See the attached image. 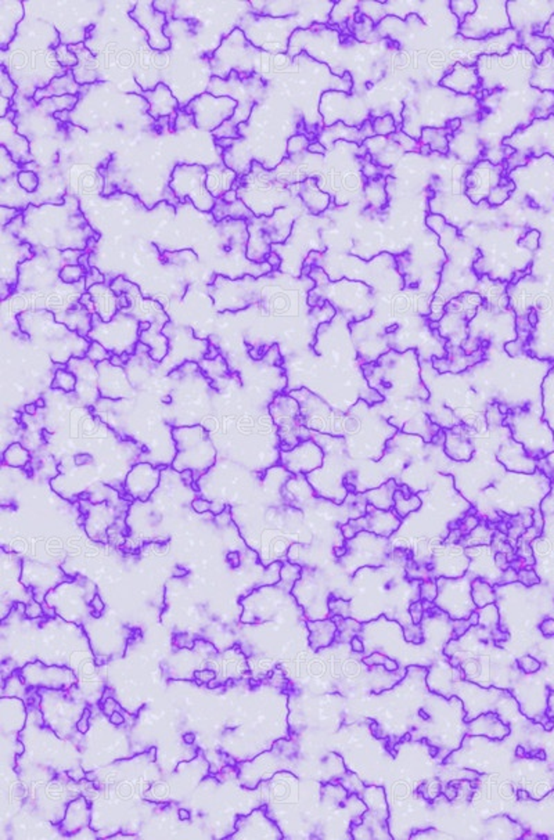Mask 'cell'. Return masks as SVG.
Segmentation results:
<instances>
[{
    "label": "cell",
    "mask_w": 554,
    "mask_h": 840,
    "mask_svg": "<svg viewBox=\"0 0 554 840\" xmlns=\"http://www.w3.org/2000/svg\"><path fill=\"white\" fill-rule=\"evenodd\" d=\"M20 330L50 359L64 366L73 357H86L90 341L71 331L56 319V313L44 309H31L17 314Z\"/></svg>",
    "instance_id": "obj_1"
},
{
    "label": "cell",
    "mask_w": 554,
    "mask_h": 840,
    "mask_svg": "<svg viewBox=\"0 0 554 840\" xmlns=\"http://www.w3.org/2000/svg\"><path fill=\"white\" fill-rule=\"evenodd\" d=\"M176 455L172 459V468L182 474L190 471L195 482L198 481L216 461V449L208 431L202 425L176 426L172 429Z\"/></svg>",
    "instance_id": "obj_2"
},
{
    "label": "cell",
    "mask_w": 554,
    "mask_h": 840,
    "mask_svg": "<svg viewBox=\"0 0 554 840\" xmlns=\"http://www.w3.org/2000/svg\"><path fill=\"white\" fill-rule=\"evenodd\" d=\"M259 56V49L254 47L244 32L235 27L229 35L222 39L218 49L208 56L209 70L212 77L221 79H229L232 73H236L241 79H248L255 75Z\"/></svg>",
    "instance_id": "obj_3"
},
{
    "label": "cell",
    "mask_w": 554,
    "mask_h": 840,
    "mask_svg": "<svg viewBox=\"0 0 554 840\" xmlns=\"http://www.w3.org/2000/svg\"><path fill=\"white\" fill-rule=\"evenodd\" d=\"M139 324L140 321L125 310H119L107 323L99 314H93V327L87 340L100 342L111 354L132 356L140 340Z\"/></svg>",
    "instance_id": "obj_4"
},
{
    "label": "cell",
    "mask_w": 554,
    "mask_h": 840,
    "mask_svg": "<svg viewBox=\"0 0 554 840\" xmlns=\"http://www.w3.org/2000/svg\"><path fill=\"white\" fill-rule=\"evenodd\" d=\"M208 169L201 165H178L173 168L169 189L180 201H190L198 211L212 212L216 198L208 190Z\"/></svg>",
    "instance_id": "obj_5"
},
{
    "label": "cell",
    "mask_w": 554,
    "mask_h": 840,
    "mask_svg": "<svg viewBox=\"0 0 554 840\" xmlns=\"http://www.w3.org/2000/svg\"><path fill=\"white\" fill-rule=\"evenodd\" d=\"M269 413L277 425L280 450H291L311 436V431L301 420V406L291 395H278L269 406Z\"/></svg>",
    "instance_id": "obj_6"
},
{
    "label": "cell",
    "mask_w": 554,
    "mask_h": 840,
    "mask_svg": "<svg viewBox=\"0 0 554 840\" xmlns=\"http://www.w3.org/2000/svg\"><path fill=\"white\" fill-rule=\"evenodd\" d=\"M238 103L232 97H216L205 92L186 104L182 110L195 116V125L198 129L214 133L225 122L233 118Z\"/></svg>",
    "instance_id": "obj_7"
},
{
    "label": "cell",
    "mask_w": 554,
    "mask_h": 840,
    "mask_svg": "<svg viewBox=\"0 0 554 840\" xmlns=\"http://www.w3.org/2000/svg\"><path fill=\"white\" fill-rule=\"evenodd\" d=\"M129 17L135 20L147 34V43L157 51H166L171 47V39L165 34L169 17L154 7V1L133 3Z\"/></svg>",
    "instance_id": "obj_8"
},
{
    "label": "cell",
    "mask_w": 554,
    "mask_h": 840,
    "mask_svg": "<svg viewBox=\"0 0 554 840\" xmlns=\"http://www.w3.org/2000/svg\"><path fill=\"white\" fill-rule=\"evenodd\" d=\"M324 461L321 446L312 438L302 440L291 450H280V464L291 475H308Z\"/></svg>",
    "instance_id": "obj_9"
},
{
    "label": "cell",
    "mask_w": 554,
    "mask_h": 840,
    "mask_svg": "<svg viewBox=\"0 0 554 840\" xmlns=\"http://www.w3.org/2000/svg\"><path fill=\"white\" fill-rule=\"evenodd\" d=\"M164 467H154L150 462L136 464L125 478L123 490L126 496L139 501H147L161 482V469Z\"/></svg>",
    "instance_id": "obj_10"
},
{
    "label": "cell",
    "mask_w": 554,
    "mask_h": 840,
    "mask_svg": "<svg viewBox=\"0 0 554 840\" xmlns=\"http://www.w3.org/2000/svg\"><path fill=\"white\" fill-rule=\"evenodd\" d=\"M67 369L73 371L77 377L75 393L78 395V397L85 404L94 406L101 397L99 388L97 364L93 363L89 357H73L67 363Z\"/></svg>",
    "instance_id": "obj_11"
},
{
    "label": "cell",
    "mask_w": 554,
    "mask_h": 840,
    "mask_svg": "<svg viewBox=\"0 0 554 840\" xmlns=\"http://www.w3.org/2000/svg\"><path fill=\"white\" fill-rule=\"evenodd\" d=\"M97 370L101 399L119 400L129 399L133 395V386L122 367L114 366L110 360H106L97 364Z\"/></svg>",
    "instance_id": "obj_12"
},
{
    "label": "cell",
    "mask_w": 554,
    "mask_h": 840,
    "mask_svg": "<svg viewBox=\"0 0 554 840\" xmlns=\"http://www.w3.org/2000/svg\"><path fill=\"white\" fill-rule=\"evenodd\" d=\"M17 116V111L11 109V111L1 118V139L0 144L10 154L11 159L18 165H28L34 161V155L31 154L30 143L25 136L17 132V126L13 123V118Z\"/></svg>",
    "instance_id": "obj_13"
},
{
    "label": "cell",
    "mask_w": 554,
    "mask_h": 840,
    "mask_svg": "<svg viewBox=\"0 0 554 840\" xmlns=\"http://www.w3.org/2000/svg\"><path fill=\"white\" fill-rule=\"evenodd\" d=\"M140 96H143L150 106L149 115L156 121H159L161 118H169V125L175 132V122L180 106L179 101L173 97L171 89L165 83L159 82L153 90H144L140 93Z\"/></svg>",
    "instance_id": "obj_14"
},
{
    "label": "cell",
    "mask_w": 554,
    "mask_h": 840,
    "mask_svg": "<svg viewBox=\"0 0 554 840\" xmlns=\"http://www.w3.org/2000/svg\"><path fill=\"white\" fill-rule=\"evenodd\" d=\"M24 3L0 1V50L6 51L17 34V27L24 18Z\"/></svg>",
    "instance_id": "obj_15"
},
{
    "label": "cell",
    "mask_w": 554,
    "mask_h": 840,
    "mask_svg": "<svg viewBox=\"0 0 554 840\" xmlns=\"http://www.w3.org/2000/svg\"><path fill=\"white\" fill-rule=\"evenodd\" d=\"M82 86H80L74 78L73 70L67 71L60 78H53V80L47 86L38 87L32 96L35 103H40L44 99L50 97H61V96H78Z\"/></svg>",
    "instance_id": "obj_16"
},
{
    "label": "cell",
    "mask_w": 554,
    "mask_h": 840,
    "mask_svg": "<svg viewBox=\"0 0 554 840\" xmlns=\"http://www.w3.org/2000/svg\"><path fill=\"white\" fill-rule=\"evenodd\" d=\"M56 319L83 338L89 337L93 327V314L80 302L61 313H56Z\"/></svg>",
    "instance_id": "obj_17"
},
{
    "label": "cell",
    "mask_w": 554,
    "mask_h": 840,
    "mask_svg": "<svg viewBox=\"0 0 554 840\" xmlns=\"http://www.w3.org/2000/svg\"><path fill=\"white\" fill-rule=\"evenodd\" d=\"M99 294H96L93 290H87V292L92 295L96 306V314H99L100 319L107 323L111 321L119 311L118 295L111 290V287H103V284H99Z\"/></svg>",
    "instance_id": "obj_18"
},
{
    "label": "cell",
    "mask_w": 554,
    "mask_h": 840,
    "mask_svg": "<svg viewBox=\"0 0 554 840\" xmlns=\"http://www.w3.org/2000/svg\"><path fill=\"white\" fill-rule=\"evenodd\" d=\"M80 97L78 96H61V97H50V99H44L40 103H37V107L40 109L42 111H44V114H56V113H63V111H74L75 107L78 106Z\"/></svg>",
    "instance_id": "obj_19"
},
{
    "label": "cell",
    "mask_w": 554,
    "mask_h": 840,
    "mask_svg": "<svg viewBox=\"0 0 554 840\" xmlns=\"http://www.w3.org/2000/svg\"><path fill=\"white\" fill-rule=\"evenodd\" d=\"M32 461L30 450L23 443H11L3 452V465L11 468H25Z\"/></svg>",
    "instance_id": "obj_20"
},
{
    "label": "cell",
    "mask_w": 554,
    "mask_h": 840,
    "mask_svg": "<svg viewBox=\"0 0 554 840\" xmlns=\"http://www.w3.org/2000/svg\"><path fill=\"white\" fill-rule=\"evenodd\" d=\"M51 388L60 389V390H63L66 393L75 392V389H77V377L67 367H61V369H59L56 371L54 380L51 382Z\"/></svg>",
    "instance_id": "obj_21"
},
{
    "label": "cell",
    "mask_w": 554,
    "mask_h": 840,
    "mask_svg": "<svg viewBox=\"0 0 554 840\" xmlns=\"http://www.w3.org/2000/svg\"><path fill=\"white\" fill-rule=\"evenodd\" d=\"M16 180L24 192L32 194L39 189V176L31 169H21V172L16 176Z\"/></svg>",
    "instance_id": "obj_22"
},
{
    "label": "cell",
    "mask_w": 554,
    "mask_h": 840,
    "mask_svg": "<svg viewBox=\"0 0 554 840\" xmlns=\"http://www.w3.org/2000/svg\"><path fill=\"white\" fill-rule=\"evenodd\" d=\"M54 56H56V61L64 68V70H74L78 66V57L74 51L70 50L68 44L61 43L59 47L54 49Z\"/></svg>",
    "instance_id": "obj_23"
},
{
    "label": "cell",
    "mask_w": 554,
    "mask_h": 840,
    "mask_svg": "<svg viewBox=\"0 0 554 840\" xmlns=\"http://www.w3.org/2000/svg\"><path fill=\"white\" fill-rule=\"evenodd\" d=\"M59 273H60L59 277H60V280L63 283H66V284H75V283H78L80 280L86 277L87 270L83 268L82 265H80V264H75V265H64L63 268H60Z\"/></svg>",
    "instance_id": "obj_24"
},
{
    "label": "cell",
    "mask_w": 554,
    "mask_h": 840,
    "mask_svg": "<svg viewBox=\"0 0 554 840\" xmlns=\"http://www.w3.org/2000/svg\"><path fill=\"white\" fill-rule=\"evenodd\" d=\"M17 93V85L13 82V79L8 75L6 66H1L0 68V96L1 100H13V97Z\"/></svg>",
    "instance_id": "obj_25"
},
{
    "label": "cell",
    "mask_w": 554,
    "mask_h": 840,
    "mask_svg": "<svg viewBox=\"0 0 554 840\" xmlns=\"http://www.w3.org/2000/svg\"><path fill=\"white\" fill-rule=\"evenodd\" d=\"M86 357H89L93 363L99 364L101 362L110 360L111 359V353L103 345L100 344V342L90 341L87 353H86Z\"/></svg>",
    "instance_id": "obj_26"
},
{
    "label": "cell",
    "mask_w": 554,
    "mask_h": 840,
    "mask_svg": "<svg viewBox=\"0 0 554 840\" xmlns=\"http://www.w3.org/2000/svg\"><path fill=\"white\" fill-rule=\"evenodd\" d=\"M190 125H195V116L187 114L185 110H179L178 116H176V122H175V132L183 130V129L189 128Z\"/></svg>",
    "instance_id": "obj_27"
},
{
    "label": "cell",
    "mask_w": 554,
    "mask_h": 840,
    "mask_svg": "<svg viewBox=\"0 0 554 840\" xmlns=\"http://www.w3.org/2000/svg\"><path fill=\"white\" fill-rule=\"evenodd\" d=\"M85 278H86V284H85V287H86L87 290H89V288H92L93 285L103 284V283H104V280H106V278H104V276H103V274H101V273H100L97 268H94V266H92V268H90V270L87 271V274H86V277H85Z\"/></svg>",
    "instance_id": "obj_28"
},
{
    "label": "cell",
    "mask_w": 554,
    "mask_h": 840,
    "mask_svg": "<svg viewBox=\"0 0 554 840\" xmlns=\"http://www.w3.org/2000/svg\"><path fill=\"white\" fill-rule=\"evenodd\" d=\"M192 508H193L196 512L204 514V512H207V511H211V509H212V502H211L209 500H207V498H199V497H198V498H195V500L192 501Z\"/></svg>",
    "instance_id": "obj_29"
},
{
    "label": "cell",
    "mask_w": 554,
    "mask_h": 840,
    "mask_svg": "<svg viewBox=\"0 0 554 840\" xmlns=\"http://www.w3.org/2000/svg\"><path fill=\"white\" fill-rule=\"evenodd\" d=\"M89 716H90V712L86 709V710H85V713H83V716H82V719H80V723L77 724L78 731H80L82 734H85V732L89 729V723H87V719H89Z\"/></svg>",
    "instance_id": "obj_30"
},
{
    "label": "cell",
    "mask_w": 554,
    "mask_h": 840,
    "mask_svg": "<svg viewBox=\"0 0 554 840\" xmlns=\"http://www.w3.org/2000/svg\"><path fill=\"white\" fill-rule=\"evenodd\" d=\"M280 262H281V261H280V257L276 255V254H273V252H272V254L268 257V259H266V264H269V266H271L272 268H278V266H280Z\"/></svg>",
    "instance_id": "obj_31"
},
{
    "label": "cell",
    "mask_w": 554,
    "mask_h": 840,
    "mask_svg": "<svg viewBox=\"0 0 554 840\" xmlns=\"http://www.w3.org/2000/svg\"><path fill=\"white\" fill-rule=\"evenodd\" d=\"M38 410H39V409H38L37 403H30V404H25V406H24V413H25L27 416H37Z\"/></svg>",
    "instance_id": "obj_32"
},
{
    "label": "cell",
    "mask_w": 554,
    "mask_h": 840,
    "mask_svg": "<svg viewBox=\"0 0 554 840\" xmlns=\"http://www.w3.org/2000/svg\"><path fill=\"white\" fill-rule=\"evenodd\" d=\"M92 459H92V456H89V455H77V456H75V459H74V461H75V464H77V465L83 467V465H86L87 462H90Z\"/></svg>",
    "instance_id": "obj_33"
},
{
    "label": "cell",
    "mask_w": 554,
    "mask_h": 840,
    "mask_svg": "<svg viewBox=\"0 0 554 840\" xmlns=\"http://www.w3.org/2000/svg\"><path fill=\"white\" fill-rule=\"evenodd\" d=\"M90 605L93 607V610H94V611H97L99 613L104 610V604H103V601L100 600V597H99V595H96V597L92 600V604H90Z\"/></svg>",
    "instance_id": "obj_34"
},
{
    "label": "cell",
    "mask_w": 554,
    "mask_h": 840,
    "mask_svg": "<svg viewBox=\"0 0 554 840\" xmlns=\"http://www.w3.org/2000/svg\"><path fill=\"white\" fill-rule=\"evenodd\" d=\"M110 720H111V723H113L114 726H121V724H123V722H125L123 716H122L121 713H118V712H114V713L110 716Z\"/></svg>",
    "instance_id": "obj_35"
},
{
    "label": "cell",
    "mask_w": 554,
    "mask_h": 840,
    "mask_svg": "<svg viewBox=\"0 0 554 840\" xmlns=\"http://www.w3.org/2000/svg\"><path fill=\"white\" fill-rule=\"evenodd\" d=\"M228 561L232 564V567L238 568L240 565V555L238 552H230V554H228Z\"/></svg>",
    "instance_id": "obj_36"
},
{
    "label": "cell",
    "mask_w": 554,
    "mask_h": 840,
    "mask_svg": "<svg viewBox=\"0 0 554 840\" xmlns=\"http://www.w3.org/2000/svg\"><path fill=\"white\" fill-rule=\"evenodd\" d=\"M197 676H201V679H202L204 681H211V680H214V679H215V674H214V672H209V670H205V672L197 673Z\"/></svg>",
    "instance_id": "obj_37"
},
{
    "label": "cell",
    "mask_w": 554,
    "mask_h": 840,
    "mask_svg": "<svg viewBox=\"0 0 554 840\" xmlns=\"http://www.w3.org/2000/svg\"><path fill=\"white\" fill-rule=\"evenodd\" d=\"M179 818H180L182 821H187V820H190V811H189V810H186V808H180V810H179Z\"/></svg>",
    "instance_id": "obj_38"
},
{
    "label": "cell",
    "mask_w": 554,
    "mask_h": 840,
    "mask_svg": "<svg viewBox=\"0 0 554 840\" xmlns=\"http://www.w3.org/2000/svg\"><path fill=\"white\" fill-rule=\"evenodd\" d=\"M308 150H309V152H311V153H317V154L324 153V149H323V147H321V149H320V144H319V143H315V144H311V146H309V147H308Z\"/></svg>",
    "instance_id": "obj_39"
},
{
    "label": "cell",
    "mask_w": 554,
    "mask_h": 840,
    "mask_svg": "<svg viewBox=\"0 0 554 840\" xmlns=\"http://www.w3.org/2000/svg\"><path fill=\"white\" fill-rule=\"evenodd\" d=\"M352 646H354V650H363V647H362V644H360V641L357 638L352 640Z\"/></svg>",
    "instance_id": "obj_40"
},
{
    "label": "cell",
    "mask_w": 554,
    "mask_h": 840,
    "mask_svg": "<svg viewBox=\"0 0 554 840\" xmlns=\"http://www.w3.org/2000/svg\"><path fill=\"white\" fill-rule=\"evenodd\" d=\"M185 742H187V743H193V742H195V734H186V735H185Z\"/></svg>",
    "instance_id": "obj_41"
},
{
    "label": "cell",
    "mask_w": 554,
    "mask_h": 840,
    "mask_svg": "<svg viewBox=\"0 0 554 840\" xmlns=\"http://www.w3.org/2000/svg\"><path fill=\"white\" fill-rule=\"evenodd\" d=\"M37 406H38V409H43V407H44V400H43V399H38V402H37Z\"/></svg>",
    "instance_id": "obj_42"
}]
</instances>
